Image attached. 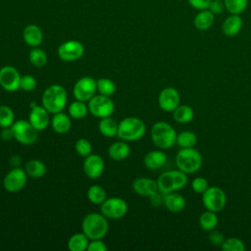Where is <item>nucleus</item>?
I'll list each match as a JSON object with an SVG mask.
<instances>
[{
    "label": "nucleus",
    "mask_w": 251,
    "mask_h": 251,
    "mask_svg": "<svg viewBox=\"0 0 251 251\" xmlns=\"http://www.w3.org/2000/svg\"><path fill=\"white\" fill-rule=\"evenodd\" d=\"M82 232L91 239H102L106 236L109 224L107 218L101 213H89L87 214L81 223Z\"/></svg>",
    "instance_id": "obj_1"
},
{
    "label": "nucleus",
    "mask_w": 251,
    "mask_h": 251,
    "mask_svg": "<svg viewBox=\"0 0 251 251\" xmlns=\"http://www.w3.org/2000/svg\"><path fill=\"white\" fill-rule=\"evenodd\" d=\"M67 91L60 84L49 85L42 94V106L50 113L62 112L67 104Z\"/></svg>",
    "instance_id": "obj_2"
},
{
    "label": "nucleus",
    "mask_w": 251,
    "mask_h": 251,
    "mask_svg": "<svg viewBox=\"0 0 251 251\" xmlns=\"http://www.w3.org/2000/svg\"><path fill=\"white\" fill-rule=\"evenodd\" d=\"M151 139L159 149H170L176 141V131L167 122H157L151 127Z\"/></svg>",
    "instance_id": "obj_3"
},
{
    "label": "nucleus",
    "mask_w": 251,
    "mask_h": 251,
    "mask_svg": "<svg viewBox=\"0 0 251 251\" xmlns=\"http://www.w3.org/2000/svg\"><path fill=\"white\" fill-rule=\"evenodd\" d=\"M202 164V155L194 147L181 148L176 155V165L177 169L186 175H191L199 171Z\"/></svg>",
    "instance_id": "obj_4"
},
{
    "label": "nucleus",
    "mask_w": 251,
    "mask_h": 251,
    "mask_svg": "<svg viewBox=\"0 0 251 251\" xmlns=\"http://www.w3.org/2000/svg\"><path fill=\"white\" fill-rule=\"evenodd\" d=\"M145 131L146 126L141 119L126 117L119 123L117 136L125 141H136L145 134Z\"/></svg>",
    "instance_id": "obj_5"
},
{
    "label": "nucleus",
    "mask_w": 251,
    "mask_h": 251,
    "mask_svg": "<svg viewBox=\"0 0 251 251\" xmlns=\"http://www.w3.org/2000/svg\"><path fill=\"white\" fill-rule=\"evenodd\" d=\"M188 182L187 175L180 170L167 171L161 174L157 179L158 189L164 194L182 189Z\"/></svg>",
    "instance_id": "obj_6"
},
{
    "label": "nucleus",
    "mask_w": 251,
    "mask_h": 251,
    "mask_svg": "<svg viewBox=\"0 0 251 251\" xmlns=\"http://www.w3.org/2000/svg\"><path fill=\"white\" fill-rule=\"evenodd\" d=\"M202 203L206 210L221 212L226 204V192L219 186H209L202 193Z\"/></svg>",
    "instance_id": "obj_7"
},
{
    "label": "nucleus",
    "mask_w": 251,
    "mask_h": 251,
    "mask_svg": "<svg viewBox=\"0 0 251 251\" xmlns=\"http://www.w3.org/2000/svg\"><path fill=\"white\" fill-rule=\"evenodd\" d=\"M14 138L24 145L33 144L37 140V129L29 121L19 120L11 126Z\"/></svg>",
    "instance_id": "obj_8"
},
{
    "label": "nucleus",
    "mask_w": 251,
    "mask_h": 251,
    "mask_svg": "<svg viewBox=\"0 0 251 251\" xmlns=\"http://www.w3.org/2000/svg\"><path fill=\"white\" fill-rule=\"evenodd\" d=\"M87 106L90 114L99 119L111 117L115 111V104L110 96H105L102 94L94 95L88 101Z\"/></svg>",
    "instance_id": "obj_9"
},
{
    "label": "nucleus",
    "mask_w": 251,
    "mask_h": 251,
    "mask_svg": "<svg viewBox=\"0 0 251 251\" xmlns=\"http://www.w3.org/2000/svg\"><path fill=\"white\" fill-rule=\"evenodd\" d=\"M126 202L120 197H110L106 198L100 204L101 213L111 220H118L123 218L127 212Z\"/></svg>",
    "instance_id": "obj_10"
},
{
    "label": "nucleus",
    "mask_w": 251,
    "mask_h": 251,
    "mask_svg": "<svg viewBox=\"0 0 251 251\" xmlns=\"http://www.w3.org/2000/svg\"><path fill=\"white\" fill-rule=\"evenodd\" d=\"M27 182V175L25 169L16 167L10 170L3 179V186L9 192L21 191Z\"/></svg>",
    "instance_id": "obj_11"
},
{
    "label": "nucleus",
    "mask_w": 251,
    "mask_h": 251,
    "mask_svg": "<svg viewBox=\"0 0 251 251\" xmlns=\"http://www.w3.org/2000/svg\"><path fill=\"white\" fill-rule=\"evenodd\" d=\"M97 91L96 80L91 76H82L75 83L73 93L76 100L88 102Z\"/></svg>",
    "instance_id": "obj_12"
},
{
    "label": "nucleus",
    "mask_w": 251,
    "mask_h": 251,
    "mask_svg": "<svg viewBox=\"0 0 251 251\" xmlns=\"http://www.w3.org/2000/svg\"><path fill=\"white\" fill-rule=\"evenodd\" d=\"M57 53L61 60L65 62H73L82 57L84 46L77 40H67L58 47Z\"/></svg>",
    "instance_id": "obj_13"
},
{
    "label": "nucleus",
    "mask_w": 251,
    "mask_h": 251,
    "mask_svg": "<svg viewBox=\"0 0 251 251\" xmlns=\"http://www.w3.org/2000/svg\"><path fill=\"white\" fill-rule=\"evenodd\" d=\"M22 75L19 71L12 66H4L0 69V86L9 92L20 89Z\"/></svg>",
    "instance_id": "obj_14"
},
{
    "label": "nucleus",
    "mask_w": 251,
    "mask_h": 251,
    "mask_svg": "<svg viewBox=\"0 0 251 251\" xmlns=\"http://www.w3.org/2000/svg\"><path fill=\"white\" fill-rule=\"evenodd\" d=\"M159 107L165 112H174L180 105V94L174 87H165L161 90L158 96Z\"/></svg>",
    "instance_id": "obj_15"
},
{
    "label": "nucleus",
    "mask_w": 251,
    "mask_h": 251,
    "mask_svg": "<svg viewBox=\"0 0 251 251\" xmlns=\"http://www.w3.org/2000/svg\"><path fill=\"white\" fill-rule=\"evenodd\" d=\"M104 160L100 155L89 154L88 156L84 157L83 172L89 178L95 179L101 176L104 172Z\"/></svg>",
    "instance_id": "obj_16"
},
{
    "label": "nucleus",
    "mask_w": 251,
    "mask_h": 251,
    "mask_svg": "<svg viewBox=\"0 0 251 251\" xmlns=\"http://www.w3.org/2000/svg\"><path fill=\"white\" fill-rule=\"evenodd\" d=\"M49 114L50 113L43 106L36 105L31 108L28 121L38 131L43 130L51 123Z\"/></svg>",
    "instance_id": "obj_17"
},
{
    "label": "nucleus",
    "mask_w": 251,
    "mask_h": 251,
    "mask_svg": "<svg viewBox=\"0 0 251 251\" xmlns=\"http://www.w3.org/2000/svg\"><path fill=\"white\" fill-rule=\"evenodd\" d=\"M132 188L135 193L144 197H150L159 190L157 180L145 176L135 178L132 182Z\"/></svg>",
    "instance_id": "obj_18"
},
{
    "label": "nucleus",
    "mask_w": 251,
    "mask_h": 251,
    "mask_svg": "<svg viewBox=\"0 0 251 251\" xmlns=\"http://www.w3.org/2000/svg\"><path fill=\"white\" fill-rule=\"evenodd\" d=\"M243 26V20L240 15L230 14L222 24V31L226 36L233 37L237 35Z\"/></svg>",
    "instance_id": "obj_19"
},
{
    "label": "nucleus",
    "mask_w": 251,
    "mask_h": 251,
    "mask_svg": "<svg viewBox=\"0 0 251 251\" xmlns=\"http://www.w3.org/2000/svg\"><path fill=\"white\" fill-rule=\"evenodd\" d=\"M23 38L28 46L38 47L43 41V32L38 25L30 24L24 28Z\"/></svg>",
    "instance_id": "obj_20"
},
{
    "label": "nucleus",
    "mask_w": 251,
    "mask_h": 251,
    "mask_svg": "<svg viewBox=\"0 0 251 251\" xmlns=\"http://www.w3.org/2000/svg\"><path fill=\"white\" fill-rule=\"evenodd\" d=\"M185 204H186V202H185L184 197L181 194L177 193V191L165 194L164 206L171 213L181 212L185 208Z\"/></svg>",
    "instance_id": "obj_21"
},
{
    "label": "nucleus",
    "mask_w": 251,
    "mask_h": 251,
    "mask_svg": "<svg viewBox=\"0 0 251 251\" xmlns=\"http://www.w3.org/2000/svg\"><path fill=\"white\" fill-rule=\"evenodd\" d=\"M167 162V155L162 150H153L148 152L143 159L144 166L149 170H158Z\"/></svg>",
    "instance_id": "obj_22"
},
{
    "label": "nucleus",
    "mask_w": 251,
    "mask_h": 251,
    "mask_svg": "<svg viewBox=\"0 0 251 251\" xmlns=\"http://www.w3.org/2000/svg\"><path fill=\"white\" fill-rule=\"evenodd\" d=\"M215 21V15L209 10H201L199 11L193 19V25L196 29L204 31L209 29Z\"/></svg>",
    "instance_id": "obj_23"
},
{
    "label": "nucleus",
    "mask_w": 251,
    "mask_h": 251,
    "mask_svg": "<svg viewBox=\"0 0 251 251\" xmlns=\"http://www.w3.org/2000/svg\"><path fill=\"white\" fill-rule=\"evenodd\" d=\"M53 115L54 116L51 119V126L54 131L60 134L67 133L72 126V121L70 116L63 112H59Z\"/></svg>",
    "instance_id": "obj_24"
},
{
    "label": "nucleus",
    "mask_w": 251,
    "mask_h": 251,
    "mask_svg": "<svg viewBox=\"0 0 251 251\" xmlns=\"http://www.w3.org/2000/svg\"><path fill=\"white\" fill-rule=\"evenodd\" d=\"M108 154L111 159L115 161H122L126 159L130 154V147L125 140L117 141L110 145L108 149Z\"/></svg>",
    "instance_id": "obj_25"
},
{
    "label": "nucleus",
    "mask_w": 251,
    "mask_h": 251,
    "mask_svg": "<svg viewBox=\"0 0 251 251\" xmlns=\"http://www.w3.org/2000/svg\"><path fill=\"white\" fill-rule=\"evenodd\" d=\"M118 127H119V124L111 117L102 118L99 121V125H98L99 131L101 132L102 135L106 137L117 136Z\"/></svg>",
    "instance_id": "obj_26"
},
{
    "label": "nucleus",
    "mask_w": 251,
    "mask_h": 251,
    "mask_svg": "<svg viewBox=\"0 0 251 251\" xmlns=\"http://www.w3.org/2000/svg\"><path fill=\"white\" fill-rule=\"evenodd\" d=\"M25 173L28 176L38 178V177H41L45 175L46 166L42 161L32 159V160H29L25 163Z\"/></svg>",
    "instance_id": "obj_27"
},
{
    "label": "nucleus",
    "mask_w": 251,
    "mask_h": 251,
    "mask_svg": "<svg viewBox=\"0 0 251 251\" xmlns=\"http://www.w3.org/2000/svg\"><path fill=\"white\" fill-rule=\"evenodd\" d=\"M219 224V218L216 212L205 211L199 217V226L205 231H211L217 227Z\"/></svg>",
    "instance_id": "obj_28"
},
{
    "label": "nucleus",
    "mask_w": 251,
    "mask_h": 251,
    "mask_svg": "<svg viewBox=\"0 0 251 251\" xmlns=\"http://www.w3.org/2000/svg\"><path fill=\"white\" fill-rule=\"evenodd\" d=\"M174 120L179 124H187L193 120L194 111L188 105H178L173 112Z\"/></svg>",
    "instance_id": "obj_29"
},
{
    "label": "nucleus",
    "mask_w": 251,
    "mask_h": 251,
    "mask_svg": "<svg viewBox=\"0 0 251 251\" xmlns=\"http://www.w3.org/2000/svg\"><path fill=\"white\" fill-rule=\"evenodd\" d=\"M88 243L89 238L83 232H77L70 237L68 247L71 251H84L87 250Z\"/></svg>",
    "instance_id": "obj_30"
},
{
    "label": "nucleus",
    "mask_w": 251,
    "mask_h": 251,
    "mask_svg": "<svg viewBox=\"0 0 251 251\" xmlns=\"http://www.w3.org/2000/svg\"><path fill=\"white\" fill-rule=\"evenodd\" d=\"M69 115L75 120H81L86 117L88 113V106L83 101L75 100L69 106Z\"/></svg>",
    "instance_id": "obj_31"
},
{
    "label": "nucleus",
    "mask_w": 251,
    "mask_h": 251,
    "mask_svg": "<svg viewBox=\"0 0 251 251\" xmlns=\"http://www.w3.org/2000/svg\"><path fill=\"white\" fill-rule=\"evenodd\" d=\"M176 143L180 148H191L197 143V136L193 131L183 130L176 135Z\"/></svg>",
    "instance_id": "obj_32"
},
{
    "label": "nucleus",
    "mask_w": 251,
    "mask_h": 251,
    "mask_svg": "<svg viewBox=\"0 0 251 251\" xmlns=\"http://www.w3.org/2000/svg\"><path fill=\"white\" fill-rule=\"evenodd\" d=\"M86 195H87L88 200L95 205H100L107 198L106 190L98 184L91 185L88 188Z\"/></svg>",
    "instance_id": "obj_33"
},
{
    "label": "nucleus",
    "mask_w": 251,
    "mask_h": 251,
    "mask_svg": "<svg viewBox=\"0 0 251 251\" xmlns=\"http://www.w3.org/2000/svg\"><path fill=\"white\" fill-rule=\"evenodd\" d=\"M28 59L29 62L32 66L37 67V68H41L44 67L47 63V55L45 53L44 50H42L41 48L38 47H33L28 55Z\"/></svg>",
    "instance_id": "obj_34"
},
{
    "label": "nucleus",
    "mask_w": 251,
    "mask_h": 251,
    "mask_svg": "<svg viewBox=\"0 0 251 251\" xmlns=\"http://www.w3.org/2000/svg\"><path fill=\"white\" fill-rule=\"evenodd\" d=\"M226 10L229 14L241 15L248 6V0H224Z\"/></svg>",
    "instance_id": "obj_35"
},
{
    "label": "nucleus",
    "mask_w": 251,
    "mask_h": 251,
    "mask_svg": "<svg viewBox=\"0 0 251 251\" xmlns=\"http://www.w3.org/2000/svg\"><path fill=\"white\" fill-rule=\"evenodd\" d=\"M96 88L99 94L105 96H112L116 91V85L114 81L106 77H101L96 80Z\"/></svg>",
    "instance_id": "obj_36"
},
{
    "label": "nucleus",
    "mask_w": 251,
    "mask_h": 251,
    "mask_svg": "<svg viewBox=\"0 0 251 251\" xmlns=\"http://www.w3.org/2000/svg\"><path fill=\"white\" fill-rule=\"evenodd\" d=\"M221 248L223 251H245L246 246L240 238L228 237L224 240Z\"/></svg>",
    "instance_id": "obj_37"
},
{
    "label": "nucleus",
    "mask_w": 251,
    "mask_h": 251,
    "mask_svg": "<svg viewBox=\"0 0 251 251\" xmlns=\"http://www.w3.org/2000/svg\"><path fill=\"white\" fill-rule=\"evenodd\" d=\"M15 122V114L11 107L0 106V127H10Z\"/></svg>",
    "instance_id": "obj_38"
},
{
    "label": "nucleus",
    "mask_w": 251,
    "mask_h": 251,
    "mask_svg": "<svg viewBox=\"0 0 251 251\" xmlns=\"http://www.w3.org/2000/svg\"><path fill=\"white\" fill-rule=\"evenodd\" d=\"M75 149L76 153L81 157H86L89 154H91L92 151V145L90 141L86 138H79L76 140L75 144Z\"/></svg>",
    "instance_id": "obj_39"
},
{
    "label": "nucleus",
    "mask_w": 251,
    "mask_h": 251,
    "mask_svg": "<svg viewBox=\"0 0 251 251\" xmlns=\"http://www.w3.org/2000/svg\"><path fill=\"white\" fill-rule=\"evenodd\" d=\"M36 87V79L31 75H25L21 77L20 88L24 91H32Z\"/></svg>",
    "instance_id": "obj_40"
},
{
    "label": "nucleus",
    "mask_w": 251,
    "mask_h": 251,
    "mask_svg": "<svg viewBox=\"0 0 251 251\" xmlns=\"http://www.w3.org/2000/svg\"><path fill=\"white\" fill-rule=\"evenodd\" d=\"M208 187H209V184L205 177L197 176V177L193 178L191 181V188L196 193L202 194Z\"/></svg>",
    "instance_id": "obj_41"
},
{
    "label": "nucleus",
    "mask_w": 251,
    "mask_h": 251,
    "mask_svg": "<svg viewBox=\"0 0 251 251\" xmlns=\"http://www.w3.org/2000/svg\"><path fill=\"white\" fill-rule=\"evenodd\" d=\"M208 239L212 245L221 246L226 238H225V235L223 234V232L213 229L210 231V233L208 235Z\"/></svg>",
    "instance_id": "obj_42"
},
{
    "label": "nucleus",
    "mask_w": 251,
    "mask_h": 251,
    "mask_svg": "<svg viewBox=\"0 0 251 251\" xmlns=\"http://www.w3.org/2000/svg\"><path fill=\"white\" fill-rule=\"evenodd\" d=\"M208 9L214 15L222 14L226 10V6H225V3H224V0H211Z\"/></svg>",
    "instance_id": "obj_43"
},
{
    "label": "nucleus",
    "mask_w": 251,
    "mask_h": 251,
    "mask_svg": "<svg viewBox=\"0 0 251 251\" xmlns=\"http://www.w3.org/2000/svg\"><path fill=\"white\" fill-rule=\"evenodd\" d=\"M107 246L102 239H91L87 246V251H106Z\"/></svg>",
    "instance_id": "obj_44"
},
{
    "label": "nucleus",
    "mask_w": 251,
    "mask_h": 251,
    "mask_svg": "<svg viewBox=\"0 0 251 251\" xmlns=\"http://www.w3.org/2000/svg\"><path fill=\"white\" fill-rule=\"evenodd\" d=\"M164 198H165V194L158 190L157 192H155L153 195L149 197V200L152 206L160 207L161 205H164Z\"/></svg>",
    "instance_id": "obj_45"
},
{
    "label": "nucleus",
    "mask_w": 251,
    "mask_h": 251,
    "mask_svg": "<svg viewBox=\"0 0 251 251\" xmlns=\"http://www.w3.org/2000/svg\"><path fill=\"white\" fill-rule=\"evenodd\" d=\"M187 2L195 10L201 11V10L208 9L211 0H187Z\"/></svg>",
    "instance_id": "obj_46"
},
{
    "label": "nucleus",
    "mask_w": 251,
    "mask_h": 251,
    "mask_svg": "<svg viewBox=\"0 0 251 251\" xmlns=\"http://www.w3.org/2000/svg\"><path fill=\"white\" fill-rule=\"evenodd\" d=\"M0 136H1V138H2L4 141H9V140H11L12 138H14V135H13V131H12L11 126H10V127H3L2 130H1V133H0Z\"/></svg>",
    "instance_id": "obj_47"
}]
</instances>
